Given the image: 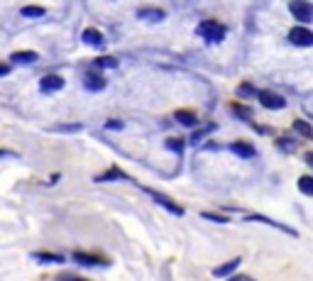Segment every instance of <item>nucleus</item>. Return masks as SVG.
Instances as JSON below:
<instances>
[{
  "mask_svg": "<svg viewBox=\"0 0 313 281\" xmlns=\"http://www.w3.org/2000/svg\"><path fill=\"white\" fill-rule=\"evenodd\" d=\"M196 35L203 37V39L211 42V44H218V42L225 39V27H223L220 22H215V20H206V22H201V25L196 27Z\"/></svg>",
  "mask_w": 313,
  "mask_h": 281,
  "instance_id": "1",
  "label": "nucleus"
},
{
  "mask_svg": "<svg viewBox=\"0 0 313 281\" xmlns=\"http://www.w3.org/2000/svg\"><path fill=\"white\" fill-rule=\"evenodd\" d=\"M289 42L293 44V47H313V32L308 30V27H291V32H289Z\"/></svg>",
  "mask_w": 313,
  "mask_h": 281,
  "instance_id": "2",
  "label": "nucleus"
},
{
  "mask_svg": "<svg viewBox=\"0 0 313 281\" xmlns=\"http://www.w3.org/2000/svg\"><path fill=\"white\" fill-rule=\"evenodd\" d=\"M257 98H259V103H262L264 108H269V110H281V108H286V100H284L279 93H274V91H259Z\"/></svg>",
  "mask_w": 313,
  "mask_h": 281,
  "instance_id": "3",
  "label": "nucleus"
},
{
  "mask_svg": "<svg viewBox=\"0 0 313 281\" xmlns=\"http://www.w3.org/2000/svg\"><path fill=\"white\" fill-rule=\"evenodd\" d=\"M291 15H293L298 22L308 25V22H313V5H311V3H301V0H296V3H291Z\"/></svg>",
  "mask_w": 313,
  "mask_h": 281,
  "instance_id": "4",
  "label": "nucleus"
},
{
  "mask_svg": "<svg viewBox=\"0 0 313 281\" xmlns=\"http://www.w3.org/2000/svg\"><path fill=\"white\" fill-rule=\"evenodd\" d=\"M137 18L144 20V22H162L164 20V10L162 8H139Z\"/></svg>",
  "mask_w": 313,
  "mask_h": 281,
  "instance_id": "5",
  "label": "nucleus"
},
{
  "mask_svg": "<svg viewBox=\"0 0 313 281\" xmlns=\"http://www.w3.org/2000/svg\"><path fill=\"white\" fill-rule=\"evenodd\" d=\"M39 88H42L44 93L61 91V88H64V78H61V76H57V74H49V76H44V78L39 81Z\"/></svg>",
  "mask_w": 313,
  "mask_h": 281,
  "instance_id": "6",
  "label": "nucleus"
},
{
  "mask_svg": "<svg viewBox=\"0 0 313 281\" xmlns=\"http://www.w3.org/2000/svg\"><path fill=\"white\" fill-rule=\"evenodd\" d=\"M74 262L81 264V266H105L108 264L105 259L93 257V254H86V252H74Z\"/></svg>",
  "mask_w": 313,
  "mask_h": 281,
  "instance_id": "7",
  "label": "nucleus"
},
{
  "mask_svg": "<svg viewBox=\"0 0 313 281\" xmlns=\"http://www.w3.org/2000/svg\"><path fill=\"white\" fill-rule=\"evenodd\" d=\"M149 196L156 201V203H159L162 208H167V210H172L174 215H184V208L181 206H176L172 198H167V196H159V193H154V191H149Z\"/></svg>",
  "mask_w": 313,
  "mask_h": 281,
  "instance_id": "8",
  "label": "nucleus"
},
{
  "mask_svg": "<svg viewBox=\"0 0 313 281\" xmlns=\"http://www.w3.org/2000/svg\"><path fill=\"white\" fill-rule=\"evenodd\" d=\"M247 220H250V223H264V225H272V227L284 230V232H289L291 237H296V230H291V227H286L284 223H276V220H272V218H264V215H250Z\"/></svg>",
  "mask_w": 313,
  "mask_h": 281,
  "instance_id": "9",
  "label": "nucleus"
},
{
  "mask_svg": "<svg viewBox=\"0 0 313 281\" xmlns=\"http://www.w3.org/2000/svg\"><path fill=\"white\" fill-rule=\"evenodd\" d=\"M81 39H83V44H88V47H103V35H100L98 30H93V27L83 30V32H81Z\"/></svg>",
  "mask_w": 313,
  "mask_h": 281,
  "instance_id": "10",
  "label": "nucleus"
},
{
  "mask_svg": "<svg viewBox=\"0 0 313 281\" xmlns=\"http://www.w3.org/2000/svg\"><path fill=\"white\" fill-rule=\"evenodd\" d=\"M174 120H176L179 125H184V127H196V125H198V117H196L191 110H176V112H174Z\"/></svg>",
  "mask_w": 313,
  "mask_h": 281,
  "instance_id": "11",
  "label": "nucleus"
},
{
  "mask_svg": "<svg viewBox=\"0 0 313 281\" xmlns=\"http://www.w3.org/2000/svg\"><path fill=\"white\" fill-rule=\"evenodd\" d=\"M83 83H86V88H88V91H93V93H98V91H103V88H105V81H103L96 71H88Z\"/></svg>",
  "mask_w": 313,
  "mask_h": 281,
  "instance_id": "12",
  "label": "nucleus"
},
{
  "mask_svg": "<svg viewBox=\"0 0 313 281\" xmlns=\"http://www.w3.org/2000/svg\"><path fill=\"white\" fill-rule=\"evenodd\" d=\"M240 262H242V259H240V257H235V259H230L228 264H223V266H215V269H213V276H218V279H223V276H230V274H233V271L240 266Z\"/></svg>",
  "mask_w": 313,
  "mask_h": 281,
  "instance_id": "13",
  "label": "nucleus"
},
{
  "mask_svg": "<svg viewBox=\"0 0 313 281\" xmlns=\"http://www.w3.org/2000/svg\"><path fill=\"white\" fill-rule=\"evenodd\" d=\"M10 61L13 64H35L37 61V52H13Z\"/></svg>",
  "mask_w": 313,
  "mask_h": 281,
  "instance_id": "14",
  "label": "nucleus"
},
{
  "mask_svg": "<svg viewBox=\"0 0 313 281\" xmlns=\"http://www.w3.org/2000/svg\"><path fill=\"white\" fill-rule=\"evenodd\" d=\"M230 150H233L235 154H240V157H247V159H252V157H254V147H252L250 142H233V145H230Z\"/></svg>",
  "mask_w": 313,
  "mask_h": 281,
  "instance_id": "15",
  "label": "nucleus"
},
{
  "mask_svg": "<svg viewBox=\"0 0 313 281\" xmlns=\"http://www.w3.org/2000/svg\"><path fill=\"white\" fill-rule=\"evenodd\" d=\"M35 259H37V262H42V264H61V262H64V257H61V254H47V252H37V254H35Z\"/></svg>",
  "mask_w": 313,
  "mask_h": 281,
  "instance_id": "16",
  "label": "nucleus"
},
{
  "mask_svg": "<svg viewBox=\"0 0 313 281\" xmlns=\"http://www.w3.org/2000/svg\"><path fill=\"white\" fill-rule=\"evenodd\" d=\"M20 13H22L25 18H44V13H47V10H44V8H39V5H25Z\"/></svg>",
  "mask_w": 313,
  "mask_h": 281,
  "instance_id": "17",
  "label": "nucleus"
},
{
  "mask_svg": "<svg viewBox=\"0 0 313 281\" xmlns=\"http://www.w3.org/2000/svg\"><path fill=\"white\" fill-rule=\"evenodd\" d=\"M93 66H98V69H115L117 66V59L115 56H98L93 61Z\"/></svg>",
  "mask_w": 313,
  "mask_h": 281,
  "instance_id": "18",
  "label": "nucleus"
},
{
  "mask_svg": "<svg viewBox=\"0 0 313 281\" xmlns=\"http://www.w3.org/2000/svg\"><path fill=\"white\" fill-rule=\"evenodd\" d=\"M298 191L306 196H313V176H301L298 179Z\"/></svg>",
  "mask_w": 313,
  "mask_h": 281,
  "instance_id": "19",
  "label": "nucleus"
},
{
  "mask_svg": "<svg viewBox=\"0 0 313 281\" xmlns=\"http://www.w3.org/2000/svg\"><path fill=\"white\" fill-rule=\"evenodd\" d=\"M254 95H257L254 86H250V83H242V86H237V98H245V100H250V98H254Z\"/></svg>",
  "mask_w": 313,
  "mask_h": 281,
  "instance_id": "20",
  "label": "nucleus"
},
{
  "mask_svg": "<svg viewBox=\"0 0 313 281\" xmlns=\"http://www.w3.org/2000/svg\"><path fill=\"white\" fill-rule=\"evenodd\" d=\"M233 112H235V117H240V120H252V110L250 108H245V105H240V103H235L233 105Z\"/></svg>",
  "mask_w": 313,
  "mask_h": 281,
  "instance_id": "21",
  "label": "nucleus"
},
{
  "mask_svg": "<svg viewBox=\"0 0 313 281\" xmlns=\"http://www.w3.org/2000/svg\"><path fill=\"white\" fill-rule=\"evenodd\" d=\"M293 130H296L298 134H303V137H313V127H311L306 120H296V122H293Z\"/></svg>",
  "mask_w": 313,
  "mask_h": 281,
  "instance_id": "22",
  "label": "nucleus"
},
{
  "mask_svg": "<svg viewBox=\"0 0 313 281\" xmlns=\"http://www.w3.org/2000/svg\"><path fill=\"white\" fill-rule=\"evenodd\" d=\"M213 130H215V125H208V127H203V130H198V132H194V134H191V145H198V142H201V139H203V137H206L208 132H213Z\"/></svg>",
  "mask_w": 313,
  "mask_h": 281,
  "instance_id": "23",
  "label": "nucleus"
},
{
  "mask_svg": "<svg viewBox=\"0 0 313 281\" xmlns=\"http://www.w3.org/2000/svg\"><path fill=\"white\" fill-rule=\"evenodd\" d=\"M201 218L203 220H211V223H218V225H223V223H228V218H223V215H218V213H201Z\"/></svg>",
  "mask_w": 313,
  "mask_h": 281,
  "instance_id": "24",
  "label": "nucleus"
},
{
  "mask_svg": "<svg viewBox=\"0 0 313 281\" xmlns=\"http://www.w3.org/2000/svg\"><path fill=\"white\" fill-rule=\"evenodd\" d=\"M167 147L172 150V152H184V142H181V139H169V142H167Z\"/></svg>",
  "mask_w": 313,
  "mask_h": 281,
  "instance_id": "25",
  "label": "nucleus"
},
{
  "mask_svg": "<svg viewBox=\"0 0 313 281\" xmlns=\"http://www.w3.org/2000/svg\"><path fill=\"white\" fill-rule=\"evenodd\" d=\"M276 147H279L281 152H293V142H291V139H279Z\"/></svg>",
  "mask_w": 313,
  "mask_h": 281,
  "instance_id": "26",
  "label": "nucleus"
},
{
  "mask_svg": "<svg viewBox=\"0 0 313 281\" xmlns=\"http://www.w3.org/2000/svg\"><path fill=\"white\" fill-rule=\"evenodd\" d=\"M105 127H108V130H120V127H122V122H120V120H108V122H105Z\"/></svg>",
  "mask_w": 313,
  "mask_h": 281,
  "instance_id": "27",
  "label": "nucleus"
},
{
  "mask_svg": "<svg viewBox=\"0 0 313 281\" xmlns=\"http://www.w3.org/2000/svg\"><path fill=\"white\" fill-rule=\"evenodd\" d=\"M10 74V66H5V64H0V76H8Z\"/></svg>",
  "mask_w": 313,
  "mask_h": 281,
  "instance_id": "28",
  "label": "nucleus"
},
{
  "mask_svg": "<svg viewBox=\"0 0 313 281\" xmlns=\"http://www.w3.org/2000/svg\"><path fill=\"white\" fill-rule=\"evenodd\" d=\"M306 162H308V164L313 167V152H306Z\"/></svg>",
  "mask_w": 313,
  "mask_h": 281,
  "instance_id": "29",
  "label": "nucleus"
}]
</instances>
